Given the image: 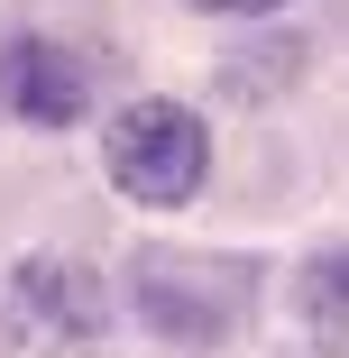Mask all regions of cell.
Listing matches in <instances>:
<instances>
[{"mask_svg": "<svg viewBox=\"0 0 349 358\" xmlns=\"http://www.w3.org/2000/svg\"><path fill=\"white\" fill-rule=\"evenodd\" d=\"M101 166L129 202H193L202 175H212V138H202V120L184 101H129L101 138Z\"/></svg>", "mask_w": 349, "mask_h": 358, "instance_id": "2", "label": "cell"}, {"mask_svg": "<svg viewBox=\"0 0 349 358\" xmlns=\"http://www.w3.org/2000/svg\"><path fill=\"white\" fill-rule=\"evenodd\" d=\"M92 101V64L55 37H10L0 46V110L28 129H74Z\"/></svg>", "mask_w": 349, "mask_h": 358, "instance_id": "4", "label": "cell"}, {"mask_svg": "<svg viewBox=\"0 0 349 358\" xmlns=\"http://www.w3.org/2000/svg\"><path fill=\"white\" fill-rule=\"evenodd\" d=\"M193 10H212V19H266V10H285V0H193Z\"/></svg>", "mask_w": 349, "mask_h": 358, "instance_id": "6", "label": "cell"}, {"mask_svg": "<svg viewBox=\"0 0 349 358\" xmlns=\"http://www.w3.org/2000/svg\"><path fill=\"white\" fill-rule=\"evenodd\" d=\"M248 285H257L248 257H193V248H138V257H129V303H138V322L166 331V340H184V349H193V340H230Z\"/></svg>", "mask_w": 349, "mask_h": 358, "instance_id": "1", "label": "cell"}, {"mask_svg": "<svg viewBox=\"0 0 349 358\" xmlns=\"http://www.w3.org/2000/svg\"><path fill=\"white\" fill-rule=\"evenodd\" d=\"M10 331H28L37 349H92L111 331V285L83 257H19L10 275Z\"/></svg>", "mask_w": 349, "mask_h": 358, "instance_id": "3", "label": "cell"}, {"mask_svg": "<svg viewBox=\"0 0 349 358\" xmlns=\"http://www.w3.org/2000/svg\"><path fill=\"white\" fill-rule=\"evenodd\" d=\"M294 313H304L322 340L349 331V248H313V257L294 266Z\"/></svg>", "mask_w": 349, "mask_h": 358, "instance_id": "5", "label": "cell"}]
</instances>
